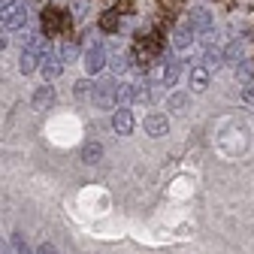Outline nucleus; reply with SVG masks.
<instances>
[{
    "instance_id": "f257e3e1",
    "label": "nucleus",
    "mask_w": 254,
    "mask_h": 254,
    "mask_svg": "<svg viewBox=\"0 0 254 254\" xmlns=\"http://www.w3.org/2000/svg\"><path fill=\"white\" fill-rule=\"evenodd\" d=\"M27 24V3L24 0H15L12 6H6V9H0V30H21Z\"/></svg>"
},
{
    "instance_id": "f03ea898",
    "label": "nucleus",
    "mask_w": 254,
    "mask_h": 254,
    "mask_svg": "<svg viewBox=\"0 0 254 254\" xmlns=\"http://www.w3.org/2000/svg\"><path fill=\"white\" fill-rule=\"evenodd\" d=\"M43 30H46L49 37L67 34V30H70V15H64L58 6H46L43 9Z\"/></svg>"
},
{
    "instance_id": "7ed1b4c3",
    "label": "nucleus",
    "mask_w": 254,
    "mask_h": 254,
    "mask_svg": "<svg viewBox=\"0 0 254 254\" xmlns=\"http://www.w3.org/2000/svg\"><path fill=\"white\" fill-rule=\"evenodd\" d=\"M115 91H118V82H100L97 88H94V103H97L100 109H112V106H118Z\"/></svg>"
},
{
    "instance_id": "20e7f679",
    "label": "nucleus",
    "mask_w": 254,
    "mask_h": 254,
    "mask_svg": "<svg viewBox=\"0 0 254 254\" xmlns=\"http://www.w3.org/2000/svg\"><path fill=\"white\" fill-rule=\"evenodd\" d=\"M103 67H106V49L97 43V46H91V49L85 52V73H88V76H97Z\"/></svg>"
},
{
    "instance_id": "39448f33",
    "label": "nucleus",
    "mask_w": 254,
    "mask_h": 254,
    "mask_svg": "<svg viewBox=\"0 0 254 254\" xmlns=\"http://www.w3.org/2000/svg\"><path fill=\"white\" fill-rule=\"evenodd\" d=\"M112 130H115L118 136H130V133H133V112L127 109V106H118V109L112 112Z\"/></svg>"
},
{
    "instance_id": "423d86ee",
    "label": "nucleus",
    "mask_w": 254,
    "mask_h": 254,
    "mask_svg": "<svg viewBox=\"0 0 254 254\" xmlns=\"http://www.w3.org/2000/svg\"><path fill=\"white\" fill-rule=\"evenodd\" d=\"M142 127H145V133L148 136H167V130H170V118L164 115V112H151V115H145V121H142Z\"/></svg>"
},
{
    "instance_id": "0eeeda50",
    "label": "nucleus",
    "mask_w": 254,
    "mask_h": 254,
    "mask_svg": "<svg viewBox=\"0 0 254 254\" xmlns=\"http://www.w3.org/2000/svg\"><path fill=\"white\" fill-rule=\"evenodd\" d=\"M40 61H43V52L24 46V49H21V55H18V70H21V76L37 73V70H40Z\"/></svg>"
},
{
    "instance_id": "6e6552de",
    "label": "nucleus",
    "mask_w": 254,
    "mask_h": 254,
    "mask_svg": "<svg viewBox=\"0 0 254 254\" xmlns=\"http://www.w3.org/2000/svg\"><path fill=\"white\" fill-rule=\"evenodd\" d=\"M188 24L197 30V34H206V30H212V12L206 6H194L188 12Z\"/></svg>"
},
{
    "instance_id": "1a4fd4ad",
    "label": "nucleus",
    "mask_w": 254,
    "mask_h": 254,
    "mask_svg": "<svg viewBox=\"0 0 254 254\" xmlns=\"http://www.w3.org/2000/svg\"><path fill=\"white\" fill-rule=\"evenodd\" d=\"M55 97H58V91L46 82V85H40V88L34 91V100H30V103H34L37 112H46L49 106H55Z\"/></svg>"
},
{
    "instance_id": "9d476101",
    "label": "nucleus",
    "mask_w": 254,
    "mask_h": 254,
    "mask_svg": "<svg viewBox=\"0 0 254 254\" xmlns=\"http://www.w3.org/2000/svg\"><path fill=\"white\" fill-rule=\"evenodd\" d=\"M61 70H64V58L61 55H43V61H40V73H43V79H58L61 76Z\"/></svg>"
},
{
    "instance_id": "9b49d317",
    "label": "nucleus",
    "mask_w": 254,
    "mask_h": 254,
    "mask_svg": "<svg viewBox=\"0 0 254 254\" xmlns=\"http://www.w3.org/2000/svg\"><path fill=\"white\" fill-rule=\"evenodd\" d=\"M194 37H197V30H194V27H190V24L185 21V24H179V27L173 30V46H176L179 52H185V49H190Z\"/></svg>"
},
{
    "instance_id": "f8f14e48",
    "label": "nucleus",
    "mask_w": 254,
    "mask_h": 254,
    "mask_svg": "<svg viewBox=\"0 0 254 254\" xmlns=\"http://www.w3.org/2000/svg\"><path fill=\"white\" fill-rule=\"evenodd\" d=\"M103 161V145L97 142V139H88L85 145H82V164H88V167H97Z\"/></svg>"
},
{
    "instance_id": "ddd939ff",
    "label": "nucleus",
    "mask_w": 254,
    "mask_h": 254,
    "mask_svg": "<svg viewBox=\"0 0 254 254\" xmlns=\"http://www.w3.org/2000/svg\"><path fill=\"white\" fill-rule=\"evenodd\" d=\"M97 24H100V30H106V34H115V30L121 27V12H118V9H109V12L100 15Z\"/></svg>"
},
{
    "instance_id": "4468645a",
    "label": "nucleus",
    "mask_w": 254,
    "mask_h": 254,
    "mask_svg": "<svg viewBox=\"0 0 254 254\" xmlns=\"http://www.w3.org/2000/svg\"><path fill=\"white\" fill-rule=\"evenodd\" d=\"M209 88V70L206 67H194L190 70V91H206Z\"/></svg>"
},
{
    "instance_id": "2eb2a0df",
    "label": "nucleus",
    "mask_w": 254,
    "mask_h": 254,
    "mask_svg": "<svg viewBox=\"0 0 254 254\" xmlns=\"http://www.w3.org/2000/svg\"><path fill=\"white\" fill-rule=\"evenodd\" d=\"M179 73H182L179 61H167V67H164V73H161V82H164V88H173V85L179 82Z\"/></svg>"
},
{
    "instance_id": "dca6fc26",
    "label": "nucleus",
    "mask_w": 254,
    "mask_h": 254,
    "mask_svg": "<svg viewBox=\"0 0 254 254\" xmlns=\"http://www.w3.org/2000/svg\"><path fill=\"white\" fill-rule=\"evenodd\" d=\"M115 97H118V106H130V103H136V85H118Z\"/></svg>"
},
{
    "instance_id": "f3484780",
    "label": "nucleus",
    "mask_w": 254,
    "mask_h": 254,
    "mask_svg": "<svg viewBox=\"0 0 254 254\" xmlns=\"http://www.w3.org/2000/svg\"><path fill=\"white\" fill-rule=\"evenodd\" d=\"M188 103H190V97H188V94H173V97L167 100V112H173V115H182V112L188 109Z\"/></svg>"
},
{
    "instance_id": "a211bd4d",
    "label": "nucleus",
    "mask_w": 254,
    "mask_h": 254,
    "mask_svg": "<svg viewBox=\"0 0 254 254\" xmlns=\"http://www.w3.org/2000/svg\"><path fill=\"white\" fill-rule=\"evenodd\" d=\"M239 58H242V40H233V43L224 49V61L233 64V61H239Z\"/></svg>"
},
{
    "instance_id": "6ab92c4d",
    "label": "nucleus",
    "mask_w": 254,
    "mask_h": 254,
    "mask_svg": "<svg viewBox=\"0 0 254 254\" xmlns=\"http://www.w3.org/2000/svg\"><path fill=\"white\" fill-rule=\"evenodd\" d=\"M12 254H34V251L27 248V242L21 239V233H15V236H12Z\"/></svg>"
},
{
    "instance_id": "aec40b11",
    "label": "nucleus",
    "mask_w": 254,
    "mask_h": 254,
    "mask_svg": "<svg viewBox=\"0 0 254 254\" xmlns=\"http://www.w3.org/2000/svg\"><path fill=\"white\" fill-rule=\"evenodd\" d=\"M94 88H97V85H91L88 79L76 82V97H88V94H94Z\"/></svg>"
},
{
    "instance_id": "412c9836",
    "label": "nucleus",
    "mask_w": 254,
    "mask_h": 254,
    "mask_svg": "<svg viewBox=\"0 0 254 254\" xmlns=\"http://www.w3.org/2000/svg\"><path fill=\"white\" fill-rule=\"evenodd\" d=\"M76 55H79V46H76V43H67V46L61 49V58H64V61H73Z\"/></svg>"
},
{
    "instance_id": "4be33fe9",
    "label": "nucleus",
    "mask_w": 254,
    "mask_h": 254,
    "mask_svg": "<svg viewBox=\"0 0 254 254\" xmlns=\"http://www.w3.org/2000/svg\"><path fill=\"white\" fill-rule=\"evenodd\" d=\"M161 6L167 9V15H176L179 6H182V0H161Z\"/></svg>"
},
{
    "instance_id": "5701e85b",
    "label": "nucleus",
    "mask_w": 254,
    "mask_h": 254,
    "mask_svg": "<svg viewBox=\"0 0 254 254\" xmlns=\"http://www.w3.org/2000/svg\"><path fill=\"white\" fill-rule=\"evenodd\" d=\"M242 100L245 103H254V82H245L242 85Z\"/></svg>"
},
{
    "instance_id": "b1692460",
    "label": "nucleus",
    "mask_w": 254,
    "mask_h": 254,
    "mask_svg": "<svg viewBox=\"0 0 254 254\" xmlns=\"http://www.w3.org/2000/svg\"><path fill=\"white\" fill-rule=\"evenodd\" d=\"M142 100H148V85L145 82L136 85V103H142Z\"/></svg>"
},
{
    "instance_id": "393cba45",
    "label": "nucleus",
    "mask_w": 254,
    "mask_h": 254,
    "mask_svg": "<svg viewBox=\"0 0 254 254\" xmlns=\"http://www.w3.org/2000/svg\"><path fill=\"white\" fill-rule=\"evenodd\" d=\"M112 67H115L118 73H124V70H127V58H124V55H118V58L112 61Z\"/></svg>"
},
{
    "instance_id": "a878e982",
    "label": "nucleus",
    "mask_w": 254,
    "mask_h": 254,
    "mask_svg": "<svg viewBox=\"0 0 254 254\" xmlns=\"http://www.w3.org/2000/svg\"><path fill=\"white\" fill-rule=\"evenodd\" d=\"M37 254H58V251H55V245H52V242H43V245L37 248Z\"/></svg>"
},
{
    "instance_id": "bb28decb",
    "label": "nucleus",
    "mask_w": 254,
    "mask_h": 254,
    "mask_svg": "<svg viewBox=\"0 0 254 254\" xmlns=\"http://www.w3.org/2000/svg\"><path fill=\"white\" fill-rule=\"evenodd\" d=\"M6 49V30H0V52Z\"/></svg>"
},
{
    "instance_id": "cd10ccee",
    "label": "nucleus",
    "mask_w": 254,
    "mask_h": 254,
    "mask_svg": "<svg viewBox=\"0 0 254 254\" xmlns=\"http://www.w3.org/2000/svg\"><path fill=\"white\" fill-rule=\"evenodd\" d=\"M0 254H12V251H9V245H6L3 239H0Z\"/></svg>"
}]
</instances>
